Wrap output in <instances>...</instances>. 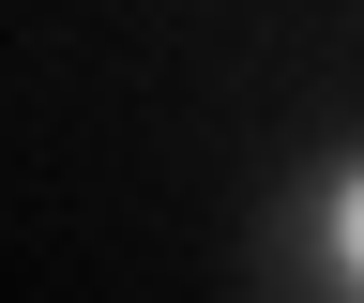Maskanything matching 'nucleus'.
Instances as JSON below:
<instances>
[{
  "instance_id": "f257e3e1",
  "label": "nucleus",
  "mask_w": 364,
  "mask_h": 303,
  "mask_svg": "<svg viewBox=\"0 0 364 303\" xmlns=\"http://www.w3.org/2000/svg\"><path fill=\"white\" fill-rule=\"evenodd\" d=\"M318 273L364 303V167H334V197H318Z\"/></svg>"
}]
</instances>
